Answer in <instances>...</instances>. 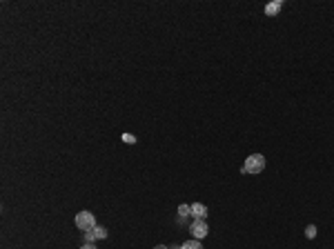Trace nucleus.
Listing matches in <instances>:
<instances>
[{
    "label": "nucleus",
    "mask_w": 334,
    "mask_h": 249,
    "mask_svg": "<svg viewBox=\"0 0 334 249\" xmlns=\"http://www.w3.org/2000/svg\"><path fill=\"white\" fill-rule=\"evenodd\" d=\"M265 169V158L261 154H252L245 158V165L241 167L243 174H261Z\"/></svg>",
    "instance_id": "obj_1"
},
{
    "label": "nucleus",
    "mask_w": 334,
    "mask_h": 249,
    "mask_svg": "<svg viewBox=\"0 0 334 249\" xmlns=\"http://www.w3.org/2000/svg\"><path fill=\"white\" fill-rule=\"evenodd\" d=\"M76 227L83 233L91 231L96 227V216L91 214V211H78V214H76Z\"/></svg>",
    "instance_id": "obj_2"
},
{
    "label": "nucleus",
    "mask_w": 334,
    "mask_h": 249,
    "mask_svg": "<svg viewBox=\"0 0 334 249\" xmlns=\"http://www.w3.org/2000/svg\"><path fill=\"white\" fill-rule=\"evenodd\" d=\"M189 231H192V236L196 238V240H200V238L207 236L209 227H207V222H205V220H194L192 227H189Z\"/></svg>",
    "instance_id": "obj_3"
},
{
    "label": "nucleus",
    "mask_w": 334,
    "mask_h": 249,
    "mask_svg": "<svg viewBox=\"0 0 334 249\" xmlns=\"http://www.w3.org/2000/svg\"><path fill=\"white\" fill-rule=\"evenodd\" d=\"M98 238H107V229L100 225H96L91 231H85V242H94L98 240Z\"/></svg>",
    "instance_id": "obj_4"
},
{
    "label": "nucleus",
    "mask_w": 334,
    "mask_h": 249,
    "mask_svg": "<svg viewBox=\"0 0 334 249\" xmlns=\"http://www.w3.org/2000/svg\"><path fill=\"white\" fill-rule=\"evenodd\" d=\"M192 216L196 218V220H205V218H207V207H205L203 202H194V205H192Z\"/></svg>",
    "instance_id": "obj_5"
},
{
    "label": "nucleus",
    "mask_w": 334,
    "mask_h": 249,
    "mask_svg": "<svg viewBox=\"0 0 334 249\" xmlns=\"http://www.w3.org/2000/svg\"><path fill=\"white\" fill-rule=\"evenodd\" d=\"M283 9V0H274V3L265 5V16H276Z\"/></svg>",
    "instance_id": "obj_6"
},
{
    "label": "nucleus",
    "mask_w": 334,
    "mask_h": 249,
    "mask_svg": "<svg viewBox=\"0 0 334 249\" xmlns=\"http://www.w3.org/2000/svg\"><path fill=\"white\" fill-rule=\"evenodd\" d=\"M181 249H203V245H200V240H196V238H194V240H187V242H183V245H181Z\"/></svg>",
    "instance_id": "obj_7"
},
{
    "label": "nucleus",
    "mask_w": 334,
    "mask_h": 249,
    "mask_svg": "<svg viewBox=\"0 0 334 249\" xmlns=\"http://www.w3.org/2000/svg\"><path fill=\"white\" fill-rule=\"evenodd\" d=\"M178 216H181V218L192 216V205H181V207H178Z\"/></svg>",
    "instance_id": "obj_8"
},
{
    "label": "nucleus",
    "mask_w": 334,
    "mask_h": 249,
    "mask_svg": "<svg viewBox=\"0 0 334 249\" xmlns=\"http://www.w3.org/2000/svg\"><path fill=\"white\" fill-rule=\"evenodd\" d=\"M305 236L307 238H316V227L314 225H307L305 227Z\"/></svg>",
    "instance_id": "obj_9"
},
{
    "label": "nucleus",
    "mask_w": 334,
    "mask_h": 249,
    "mask_svg": "<svg viewBox=\"0 0 334 249\" xmlns=\"http://www.w3.org/2000/svg\"><path fill=\"white\" fill-rule=\"evenodd\" d=\"M123 140H125L127 145H134V143H136V138H134L132 134H123Z\"/></svg>",
    "instance_id": "obj_10"
},
{
    "label": "nucleus",
    "mask_w": 334,
    "mask_h": 249,
    "mask_svg": "<svg viewBox=\"0 0 334 249\" xmlns=\"http://www.w3.org/2000/svg\"><path fill=\"white\" fill-rule=\"evenodd\" d=\"M80 249H98V247H96V245H94V242H85V245H83V247H80Z\"/></svg>",
    "instance_id": "obj_11"
},
{
    "label": "nucleus",
    "mask_w": 334,
    "mask_h": 249,
    "mask_svg": "<svg viewBox=\"0 0 334 249\" xmlns=\"http://www.w3.org/2000/svg\"><path fill=\"white\" fill-rule=\"evenodd\" d=\"M154 249H167L165 245H156V247H154Z\"/></svg>",
    "instance_id": "obj_12"
}]
</instances>
